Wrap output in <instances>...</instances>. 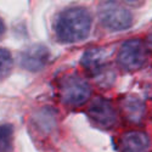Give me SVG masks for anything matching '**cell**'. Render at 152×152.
Wrapping results in <instances>:
<instances>
[{"instance_id": "obj_1", "label": "cell", "mask_w": 152, "mask_h": 152, "mask_svg": "<svg viewBox=\"0 0 152 152\" xmlns=\"http://www.w3.org/2000/svg\"><path fill=\"white\" fill-rule=\"evenodd\" d=\"M91 29V16L85 7L72 6L60 12L55 23L56 37L63 43L82 42Z\"/></svg>"}, {"instance_id": "obj_2", "label": "cell", "mask_w": 152, "mask_h": 152, "mask_svg": "<svg viewBox=\"0 0 152 152\" xmlns=\"http://www.w3.org/2000/svg\"><path fill=\"white\" fill-rule=\"evenodd\" d=\"M58 94L65 105L82 106L89 100L91 88L78 74H67L60 80Z\"/></svg>"}, {"instance_id": "obj_3", "label": "cell", "mask_w": 152, "mask_h": 152, "mask_svg": "<svg viewBox=\"0 0 152 152\" xmlns=\"http://www.w3.org/2000/svg\"><path fill=\"white\" fill-rule=\"evenodd\" d=\"M147 62V49L142 40L130 39L124 42L117 54V63L126 72L141 69Z\"/></svg>"}, {"instance_id": "obj_4", "label": "cell", "mask_w": 152, "mask_h": 152, "mask_svg": "<svg viewBox=\"0 0 152 152\" xmlns=\"http://www.w3.org/2000/svg\"><path fill=\"white\" fill-rule=\"evenodd\" d=\"M100 23L110 31H124L128 29L133 23L132 12L113 1L102 3L97 11Z\"/></svg>"}, {"instance_id": "obj_5", "label": "cell", "mask_w": 152, "mask_h": 152, "mask_svg": "<svg viewBox=\"0 0 152 152\" xmlns=\"http://www.w3.org/2000/svg\"><path fill=\"white\" fill-rule=\"evenodd\" d=\"M88 116L101 128H112L117 123V113L112 102L105 97H95L88 108Z\"/></svg>"}, {"instance_id": "obj_6", "label": "cell", "mask_w": 152, "mask_h": 152, "mask_svg": "<svg viewBox=\"0 0 152 152\" xmlns=\"http://www.w3.org/2000/svg\"><path fill=\"white\" fill-rule=\"evenodd\" d=\"M110 56L111 54L105 48H91L84 51L80 58V65L88 73L95 78L106 69Z\"/></svg>"}, {"instance_id": "obj_7", "label": "cell", "mask_w": 152, "mask_h": 152, "mask_svg": "<svg viewBox=\"0 0 152 152\" xmlns=\"http://www.w3.org/2000/svg\"><path fill=\"white\" fill-rule=\"evenodd\" d=\"M119 108L123 117L133 124H140L146 116V105L144 101L133 94L124 95L119 100Z\"/></svg>"}, {"instance_id": "obj_8", "label": "cell", "mask_w": 152, "mask_h": 152, "mask_svg": "<svg viewBox=\"0 0 152 152\" xmlns=\"http://www.w3.org/2000/svg\"><path fill=\"white\" fill-rule=\"evenodd\" d=\"M50 57L49 49L42 44H34L26 49L21 56V65L23 68L35 72L46 66Z\"/></svg>"}, {"instance_id": "obj_9", "label": "cell", "mask_w": 152, "mask_h": 152, "mask_svg": "<svg viewBox=\"0 0 152 152\" xmlns=\"http://www.w3.org/2000/svg\"><path fill=\"white\" fill-rule=\"evenodd\" d=\"M150 147V139L144 132L132 130L121 136V152H147Z\"/></svg>"}, {"instance_id": "obj_10", "label": "cell", "mask_w": 152, "mask_h": 152, "mask_svg": "<svg viewBox=\"0 0 152 152\" xmlns=\"http://www.w3.org/2000/svg\"><path fill=\"white\" fill-rule=\"evenodd\" d=\"M12 126L10 124L0 125V152H7L12 142Z\"/></svg>"}, {"instance_id": "obj_11", "label": "cell", "mask_w": 152, "mask_h": 152, "mask_svg": "<svg viewBox=\"0 0 152 152\" xmlns=\"http://www.w3.org/2000/svg\"><path fill=\"white\" fill-rule=\"evenodd\" d=\"M12 56L6 49L0 48V79L5 78L12 68Z\"/></svg>"}, {"instance_id": "obj_12", "label": "cell", "mask_w": 152, "mask_h": 152, "mask_svg": "<svg viewBox=\"0 0 152 152\" xmlns=\"http://www.w3.org/2000/svg\"><path fill=\"white\" fill-rule=\"evenodd\" d=\"M151 51H152V33H150L148 34V37H147V40H146V44H145Z\"/></svg>"}, {"instance_id": "obj_13", "label": "cell", "mask_w": 152, "mask_h": 152, "mask_svg": "<svg viewBox=\"0 0 152 152\" xmlns=\"http://www.w3.org/2000/svg\"><path fill=\"white\" fill-rule=\"evenodd\" d=\"M4 32H5V26H4V22L1 21V18H0V38L3 37Z\"/></svg>"}]
</instances>
